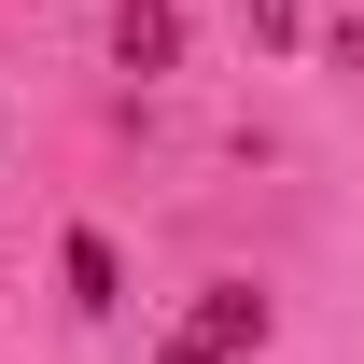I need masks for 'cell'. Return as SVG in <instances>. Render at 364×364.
Listing matches in <instances>:
<instances>
[{
  "mask_svg": "<svg viewBox=\"0 0 364 364\" xmlns=\"http://www.w3.org/2000/svg\"><path fill=\"white\" fill-rule=\"evenodd\" d=\"M112 56H127L140 85H154V70H182V14H168V0H127V14H112Z\"/></svg>",
  "mask_w": 364,
  "mask_h": 364,
  "instance_id": "cell-2",
  "label": "cell"
},
{
  "mask_svg": "<svg viewBox=\"0 0 364 364\" xmlns=\"http://www.w3.org/2000/svg\"><path fill=\"white\" fill-rule=\"evenodd\" d=\"M196 336H210V350H267V294H252V280H210V294H196Z\"/></svg>",
  "mask_w": 364,
  "mask_h": 364,
  "instance_id": "cell-1",
  "label": "cell"
},
{
  "mask_svg": "<svg viewBox=\"0 0 364 364\" xmlns=\"http://www.w3.org/2000/svg\"><path fill=\"white\" fill-rule=\"evenodd\" d=\"M252 28H267V43H294V0H252Z\"/></svg>",
  "mask_w": 364,
  "mask_h": 364,
  "instance_id": "cell-4",
  "label": "cell"
},
{
  "mask_svg": "<svg viewBox=\"0 0 364 364\" xmlns=\"http://www.w3.org/2000/svg\"><path fill=\"white\" fill-rule=\"evenodd\" d=\"M56 267H70V309H112V294H127V267H112V238H98V225H70Z\"/></svg>",
  "mask_w": 364,
  "mask_h": 364,
  "instance_id": "cell-3",
  "label": "cell"
},
{
  "mask_svg": "<svg viewBox=\"0 0 364 364\" xmlns=\"http://www.w3.org/2000/svg\"><path fill=\"white\" fill-rule=\"evenodd\" d=\"M154 364H225V350H210V336H168V350H154Z\"/></svg>",
  "mask_w": 364,
  "mask_h": 364,
  "instance_id": "cell-5",
  "label": "cell"
}]
</instances>
